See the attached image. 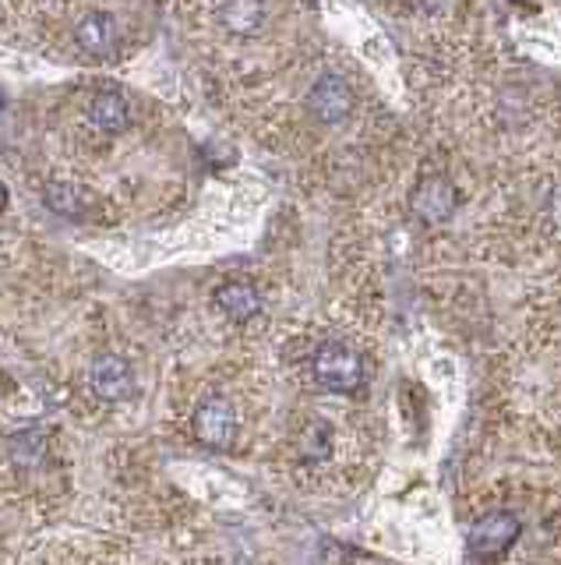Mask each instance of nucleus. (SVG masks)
<instances>
[{
    "instance_id": "1",
    "label": "nucleus",
    "mask_w": 561,
    "mask_h": 565,
    "mask_svg": "<svg viewBox=\"0 0 561 565\" xmlns=\"http://www.w3.org/2000/svg\"><path fill=\"white\" fill-rule=\"evenodd\" d=\"M311 375L322 388H328V393H357L367 382V364L357 347H349L343 340H328L314 350Z\"/></svg>"
},
{
    "instance_id": "2",
    "label": "nucleus",
    "mask_w": 561,
    "mask_h": 565,
    "mask_svg": "<svg viewBox=\"0 0 561 565\" xmlns=\"http://www.w3.org/2000/svg\"><path fill=\"white\" fill-rule=\"evenodd\" d=\"M191 431L208 449H230L237 438V411L226 396H205L191 414Z\"/></svg>"
},
{
    "instance_id": "3",
    "label": "nucleus",
    "mask_w": 561,
    "mask_h": 565,
    "mask_svg": "<svg viewBox=\"0 0 561 565\" xmlns=\"http://www.w3.org/2000/svg\"><path fill=\"white\" fill-rule=\"evenodd\" d=\"M455 205H460V199H455V184L449 181V177H442V173H428L424 181L413 188V194H410L413 216L420 223H428V226L449 223Z\"/></svg>"
},
{
    "instance_id": "4",
    "label": "nucleus",
    "mask_w": 561,
    "mask_h": 565,
    "mask_svg": "<svg viewBox=\"0 0 561 565\" xmlns=\"http://www.w3.org/2000/svg\"><path fill=\"white\" fill-rule=\"evenodd\" d=\"M519 537V516L513 512H487L470 530V547L477 555H501L508 552V544Z\"/></svg>"
},
{
    "instance_id": "5",
    "label": "nucleus",
    "mask_w": 561,
    "mask_h": 565,
    "mask_svg": "<svg viewBox=\"0 0 561 565\" xmlns=\"http://www.w3.org/2000/svg\"><path fill=\"white\" fill-rule=\"evenodd\" d=\"M89 385L103 399H128L134 393V371L117 353H103L89 367Z\"/></svg>"
},
{
    "instance_id": "6",
    "label": "nucleus",
    "mask_w": 561,
    "mask_h": 565,
    "mask_svg": "<svg viewBox=\"0 0 561 565\" xmlns=\"http://www.w3.org/2000/svg\"><path fill=\"white\" fill-rule=\"evenodd\" d=\"M308 106H311V114L319 120L339 124L343 117H349V110H354V93H349V85L343 78L328 75V78H322L319 85L311 88Z\"/></svg>"
},
{
    "instance_id": "7",
    "label": "nucleus",
    "mask_w": 561,
    "mask_h": 565,
    "mask_svg": "<svg viewBox=\"0 0 561 565\" xmlns=\"http://www.w3.org/2000/svg\"><path fill=\"white\" fill-rule=\"evenodd\" d=\"M75 43L93 57H110L117 50V22L107 11H89L75 29Z\"/></svg>"
},
{
    "instance_id": "8",
    "label": "nucleus",
    "mask_w": 561,
    "mask_h": 565,
    "mask_svg": "<svg viewBox=\"0 0 561 565\" xmlns=\"http://www.w3.org/2000/svg\"><path fill=\"white\" fill-rule=\"evenodd\" d=\"M216 308H219L226 318H234V322H248V318L258 315L261 297H258V290L251 287V282L230 279V282H223V287L216 290Z\"/></svg>"
},
{
    "instance_id": "9",
    "label": "nucleus",
    "mask_w": 561,
    "mask_h": 565,
    "mask_svg": "<svg viewBox=\"0 0 561 565\" xmlns=\"http://www.w3.org/2000/svg\"><path fill=\"white\" fill-rule=\"evenodd\" d=\"M89 117L99 131H125L131 120V106L120 93H99L89 103Z\"/></svg>"
},
{
    "instance_id": "10",
    "label": "nucleus",
    "mask_w": 561,
    "mask_h": 565,
    "mask_svg": "<svg viewBox=\"0 0 561 565\" xmlns=\"http://www.w3.org/2000/svg\"><path fill=\"white\" fill-rule=\"evenodd\" d=\"M43 202L54 209L57 216H67V220H82L85 209H89V199H85L75 184H46Z\"/></svg>"
},
{
    "instance_id": "11",
    "label": "nucleus",
    "mask_w": 561,
    "mask_h": 565,
    "mask_svg": "<svg viewBox=\"0 0 561 565\" xmlns=\"http://www.w3.org/2000/svg\"><path fill=\"white\" fill-rule=\"evenodd\" d=\"M269 8L266 4H226L223 8V25L230 32H255L266 22Z\"/></svg>"
},
{
    "instance_id": "12",
    "label": "nucleus",
    "mask_w": 561,
    "mask_h": 565,
    "mask_svg": "<svg viewBox=\"0 0 561 565\" xmlns=\"http://www.w3.org/2000/svg\"><path fill=\"white\" fill-rule=\"evenodd\" d=\"M328 449H332V428L322 417H314L301 435V452L304 459H322L328 456Z\"/></svg>"
},
{
    "instance_id": "13",
    "label": "nucleus",
    "mask_w": 561,
    "mask_h": 565,
    "mask_svg": "<svg viewBox=\"0 0 561 565\" xmlns=\"http://www.w3.org/2000/svg\"><path fill=\"white\" fill-rule=\"evenodd\" d=\"M4 209H8V184L0 181V212H4Z\"/></svg>"
},
{
    "instance_id": "14",
    "label": "nucleus",
    "mask_w": 561,
    "mask_h": 565,
    "mask_svg": "<svg viewBox=\"0 0 561 565\" xmlns=\"http://www.w3.org/2000/svg\"><path fill=\"white\" fill-rule=\"evenodd\" d=\"M354 565H378V562H354Z\"/></svg>"
}]
</instances>
